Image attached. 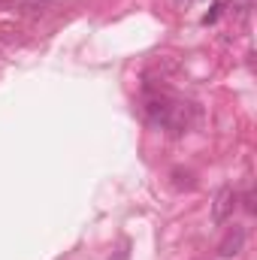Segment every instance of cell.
<instances>
[{
	"instance_id": "obj_5",
	"label": "cell",
	"mask_w": 257,
	"mask_h": 260,
	"mask_svg": "<svg viewBox=\"0 0 257 260\" xmlns=\"http://www.w3.org/2000/svg\"><path fill=\"white\" fill-rule=\"evenodd\" d=\"M245 209H248V212H254V194H251V191L245 194Z\"/></svg>"
},
{
	"instance_id": "obj_4",
	"label": "cell",
	"mask_w": 257,
	"mask_h": 260,
	"mask_svg": "<svg viewBox=\"0 0 257 260\" xmlns=\"http://www.w3.org/2000/svg\"><path fill=\"white\" fill-rule=\"evenodd\" d=\"M224 3H227V0H215V6H212V12H209V15H206L203 21H206V24H212V21H215V18L221 15V6H224Z\"/></svg>"
},
{
	"instance_id": "obj_1",
	"label": "cell",
	"mask_w": 257,
	"mask_h": 260,
	"mask_svg": "<svg viewBox=\"0 0 257 260\" xmlns=\"http://www.w3.org/2000/svg\"><path fill=\"white\" fill-rule=\"evenodd\" d=\"M145 118L154 124V127H170V130H179L185 127V106L164 97V94H148L145 97Z\"/></svg>"
},
{
	"instance_id": "obj_2",
	"label": "cell",
	"mask_w": 257,
	"mask_h": 260,
	"mask_svg": "<svg viewBox=\"0 0 257 260\" xmlns=\"http://www.w3.org/2000/svg\"><path fill=\"white\" fill-rule=\"evenodd\" d=\"M242 248H245V230H242L239 224H233V227L227 230V236L221 239L218 254H221V257H236V254H242Z\"/></svg>"
},
{
	"instance_id": "obj_3",
	"label": "cell",
	"mask_w": 257,
	"mask_h": 260,
	"mask_svg": "<svg viewBox=\"0 0 257 260\" xmlns=\"http://www.w3.org/2000/svg\"><path fill=\"white\" fill-rule=\"evenodd\" d=\"M233 209H236V194H233V188H221L218 197H215V221L218 224H224L230 215H233Z\"/></svg>"
}]
</instances>
